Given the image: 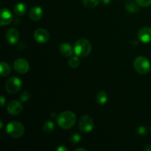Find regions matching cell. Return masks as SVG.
<instances>
[{
    "label": "cell",
    "instance_id": "obj_18",
    "mask_svg": "<svg viewBox=\"0 0 151 151\" xmlns=\"http://www.w3.org/2000/svg\"><path fill=\"white\" fill-rule=\"evenodd\" d=\"M138 4H136L135 2H134L133 1H128V2L125 3V7L128 12L130 13H137V12L139 11V7Z\"/></svg>",
    "mask_w": 151,
    "mask_h": 151
},
{
    "label": "cell",
    "instance_id": "obj_5",
    "mask_svg": "<svg viewBox=\"0 0 151 151\" xmlns=\"http://www.w3.org/2000/svg\"><path fill=\"white\" fill-rule=\"evenodd\" d=\"M22 82L20 78L17 77H11L7 81L5 88L9 94H16L22 88Z\"/></svg>",
    "mask_w": 151,
    "mask_h": 151
},
{
    "label": "cell",
    "instance_id": "obj_25",
    "mask_svg": "<svg viewBox=\"0 0 151 151\" xmlns=\"http://www.w3.org/2000/svg\"><path fill=\"white\" fill-rule=\"evenodd\" d=\"M137 132L139 135L145 136L147 134V129L145 126H139L137 130Z\"/></svg>",
    "mask_w": 151,
    "mask_h": 151
},
{
    "label": "cell",
    "instance_id": "obj_22",
    "mask_svg": "<svg viewBox=\"0 0 151 151\" xmlns=\"http://www.w3.org/2000/svg\"><path fill=\"white\" fill-rule=\"evenodd\" d=\"M81 139V135L78 133H74L70 136V142L72 144H78Z\"/></svg>",
    "mask_w": 151,
    "mask_h": 151
},
{
    "label": "cell",
    "instance_id": "obj_21",
    "mask_svg": "<svg viewBox=\"0 0 151 151\" xmlns=\"http://www.w3.org/2000/svg\"><path fill=\"white\" fill-rule=\"evenodd\" d=\"M69 65L72 69L78 67V66L80 65V59L78 56H74V57L71 58L69 60Z\"/></svg>",
    "mask_w": 151,
    "mask_h": 151
},
{
    "label": "cell",
    "instance_id": "obj_9",
    "mask_svg": "<svg viewBox=\"0 0 151 151\" xmlns=\"http://www.w3.org/2000/svg\"><path fill=\"white\" fill-rule=\"evenodd\" d=\"M33 37L37 42L44 44L48 41L49 38H50V34L47 30L40 28L34 32Z\"/></svg>",
    "mask_w": 151,
    "mask_h": 151
},
{
    "label": "cell",
    "instance_id": "obj_7",
    "mask_svg": "<svg viewBox=\"0 0 151 151\" xmlns=\"http://www.w3.org/2000/svg\"><path fill=\"white\" fill-rule=\"evenodd\" d=\"M13 66L16 72L22 75L27 73L29 69V63L23 58H19L15 60Z\"/></svg>",
    "mask_w": 151,
    "mask_h": 151
},
{
    "label": "cell",
    "instance_id": "obj_6",
    "mask_svg": "<svg viewBox=\"0 0 151 151\" xmlns=\"http://www.w3.org/2000/svg\"><path fill=\"white\" fill-rule=\"evenodd\" d=\"M94 128V121L89 115H83L79 121V128L81 132L87 133L91 132Z\"/></svg>",
    "mask_w": 151,
    "mask_h": 151
},
{
    "label": "cell",
    "instance_id": "obj_19",
    "mask_svg": "<svg viewBox=\"0 0 151 151\" xmlns=\"http://www.w3.org/2000/svg\"><path fill=\"white\" fill-rule=\"evenodd\" d=\"M55 129V123L52 120H47L44 122L43 130L47 134H51Z\"/></svg>",
    "mask_w": 151,
    "mask_h": 151
},
{
    "label": "cell",
    "instance_id": "obj_12",
    "mask_svg": "<svg viewBox=\"0 0 151 151\" xmlns=\"http://www.w3.org/2000/svg\"><path fill=\"white\" fill-rule=\"evenodd\" d=\"M13 21V16L12 13L8 9L2 8L1 10V20H0V24L1 26L7 25L10 24Z\"/></svg>",
    "mask_w": 151,
    "mask_h": 151
},
{
    "label": "cell",
    "instance_id": "obj_11",
    "mask_svg": "<svg viewBox=\"0 0 151 151\" xmlns=\"http://www.w3.org/2000/svg\"><path fill=\"white\" fill-rule=\"evenodd\" d=\"M6 39L10 44H15L18 42L19 38V31L15 28H10L6 32Z\"/></svg>",
    "mask_w": 151,
    "mask_h": 151
},
{
    "label": "cell",
    "instance_id": "obj_24",
    "mask_svg": "<svg viewBox=\"0 0 151 151\" xmlns=\"http://www.w3.org/2000/svg\"><path fill=\"white\" fill-rule=\"evenodd\" d=\"M30 98V94L28 91H25L22 93L20 96V100L22 102H27L29 100Z\"/></svg>",
    "mask_w": 151,
    "mask_h": 151
},
{
    "label": "cell",
    "instance_id": "obj_10",
    "mask_svg": "<svg viewBox=\"0 0 151 151\" xmlns=\"http://www.w3.org/2000/svg\"><path fill=\"white\" fill-rule=\"evenodd\" d=\"M138 37L143 43L151 42V27H144L141 28L138 32Z\"/></svg>",
    "mask_w": 151,
    "mask_h": 151
},
{
    "label": "cell",
    "instance_id": "obj_16",
    "mask_svg": "<svg viewBox=\"0 0 151 151\" xmlns=\"http://www.w3.org/2000/svg\"><path fill=\"white\" fill-rule=\"evenodd\" d=\"M96 101L98 104L104 105L108 101V94L106 91H100L96 95Z\"/></svg>",
    "mask_w": 151,
    "mask_h": 151
},
{
    "label": "cell",
    "instance_id": "obj_3",
    "mask_svg": "<svg viewBox=\"0 0 151 151\" xmlns=\"http://www.w3.org/2000/svg\"><path fill=\"white\" fill-rule=\"evenodd\" d=\"M6 133L8 136H10L11 138L18 139L24 134V127L17 121H13V122H9L6 127Z\"/></svg>",
    "mask_w": 151,
    "mask_h": 151
},
{
    "label": "cell",
    "instance_id": "obj_31",
    "mask_svg": "<svg viewBox=\"0 0 151 151\" xmlns=\"http://www.w3.org/2000/svg\"><path fill=\"white\" fill-rule=\"evenodd\" d=\"M2 128H3V122L2 121H0V129H1Z\"/></svg>",
    "mask_w": 151,
    "mask_h": 151
},
{
    "label": "cell",
    "instance_id": "obj_28",
    "mask_svg": "<svg viewBox=\"0 0 151 151\" xmlns=\"http://www.w3.org/2000/svg\"><path fill=\"white\" fill-rule=\"evenodd\" d=\"M144 150L145 151H151V145H147L145 147Z\"/></svg>",
    "mask_w": 151,
    "mask_h": 151
},
{
    "label": "cell",
    "instance_id": "obj_20",
    "mask_svg": "<svg viewBox=\"0 0 151 151\" xmlns=\"http://www.w3.org/2000/svg\"><path fill=\"white\" fill-rule=\"evenodd\" d=\"M100 0H83V4L86 8H94L98 5Z\"/></svg>",
    "mask_w": 151,
    "mask_h": 151
},
{
    "label": "cell",
    "instance_id": "obj_14",
    "mask_svg": "<svg viewBox=\"0 0 151 151\" xmlns=\"http://www.w3.org/2000/svg\"><path fill=\"white\" fill-rule=\"evenodd\" d=\"M59 50H60V54L65 57H69V56L72 55L73 52H73L72 47L69 43H63L60 44Z\"/></svg>",
    "mask_w": 151,
    "mask_h": 151
},
{
    "label": "cell",
    "instance_id": "obj_17",
    "mask_svg": "<svg viewBox=\"0 0 151 151\" xmlns=\"http://www.w3.org/2000/svg\"><path fill=\"white\" fill-rule=\"evenodd\" d=\"M0 71H1V75L2 77L8 76L11 72V68L8 63L2 61L0 64Z\"/></svg>",
    "mask_w": 151,
    "mask_h": 151
},
{
    "label": "cell",
    "instance_id": "obj_1",
    "mask_svg": "<svg viewBox=\"0 0 151 151\" xmlns=\"http://www.w3.org/2000/svg\"><path fill=\"white\" fill-rule=\"evenodd\" d=\"M76 122V116L75 114L69 111H66L57 116V122L59 126L65 130L72 128Z\"/></svg>",
    "mask_w": 151,
    "mask_h": 151
},
{
    "label": "cell",
    "instance_id": "obj_2",
    "mask_svg": "<svg viewBox=\"0 0 151 151\" xmlns=\"http://www.w3.org/2000/svg\"><path fill=\"white\" fill-rule=\"evenodd\" d=\"M91 51V44L88 40L86 38H81L75 43L74 52L78 57H86L90 54Z\"/></svg>",
    "mask_w": 151,
    "mask_h": 151
},
{
    "label": "cell",
    "instance_id": "obj_26",
    "mask_svg": "<svg viewBox=\"0 0 151 151\" xmlns=\"http://www.w3.org/2000/svg\"><path fill=\"white\" fill-rule=\"evenodd\" d=\"M57 150L58 151H67L68 149L66 148V147H64V146L63 145H60V147H58L57 148Z\"/></svg>",
    "mask_w": 151,
    "mask_h": 151
},
{
    "label": "cell",
    "instance_id": "obj_32",
    "mask_svg": "<svg viewBox=\"0 0 151 151\" xmlns=\"http://www.w3.org/2000/svg\"><path fill=\"white\" fill-rule=\"evenodd\" d=\"M150 131H151V125H150Z\"/></svg>",
    "mask_w": 151,
    "mask_h": 151
},
{
    "label": "cell",
    "instance_id": "obj_13",
    "mask_svg": "<svg viewBox=\"0 0 151 151\" xmlns=\"http://www.w3.org/2000/svg\"><path fill=\"white\" fill-rule=\"evenodd\" d=\"M29 16L32 21L37 22L39 21L43 16V10L39 6H35L30 9L29 13Z\"/></svg>",
    "mask_w": 151,
    "mask_h": 151
},
{
    "label": "cell",
    "instance_id": "obj_15",
    "mask_svg": "<svg viewBox=\"0 0 151 151\" xmlns=\"http://www.w3.org/2000/svg\"><path fill=\"white\" fill-rule=\"evenodd\" d=\"M27 11V6L24 3L19 2L16 4L14 7V13L16 16H22L25 14Z\"/></svg>",
    "mask_w": 151,
    "mask_h": 151
},
{
    "label": "cell",
    "instance_id": "obj_4",
    "mask_svg": "<svg viewBox=\"0 0 151 151\" xmlns=\"http://www.w3.org/2000/svg\"><path fill=\"white\" fill-rule=\"evenodd\" d=\"M134 67L140 75H146L150 71L151 65L148 59L144 56H139L134 59Z\"/></svg>",
    "mask_w": 151,
    "mask_h": 151
},
{
    "label": "cell",
    "instance_id": "obj_30",
    "mask_svg": "<svg viewBox=\"0 0 151 151\" xmlns=\"http://www.w3.org/2000/svg\"><path fill=\"white\" fill-rule=\"evenodd\" d=\"M78 150L86 151V149H84V148H77V149H75V151H78Z\"/></svg>",
    "mask_w": 151,
    "mask_h": 151
},
{
    "label": "cell",
    "instance_id": "obj_29",
    "mask_svg": "<svg viewBox=\"0 0 151 151\" xmlns=\"http://www.w3.org/2000/svg\"><path fill=\"white\" fill-rule=\"evenodd\" d=\"M101 1L104 4H110L111 1V0H101Z\"/></svg>",
    "mask_w": 151,
    "mask_h": 151
},
{
    "label": "cell",
    "instance_id": "obj_23",
    "mask_svg": "<svg viewBox=\"0 0 151 151\" xmlns=\"http://www.w3.org/2000/svg\"><path fill=\"white\" fill-rule=\"evenodd\" d=\"M135 1L139 6L143 7H147L151 5V0H135Z\"/></svg>",
    "mask_w": 151,
    "mask_h": 151
},
{
    "label": "cell",
    "instance_id": "obj_8",
    "mask_svg": "<svg viewBox=\"0 0 151 151\" xmlns=\"http://www.w3.org/2000/svg\"><path fill=\"white\" fill-rule=\"evenodd\" d=\"M23 110V106L22 103L18 100H13L10 102L7 106V111L10 114L18 115Z\"/></svg>",
    "mask_w": 151,
    "mask_h": 151
},
{
    "label": "cell",
    "instance_id": "obj_27",
    "mask_svg": "<svg viewBox=\"0 0 151 151\" xmlns=\"http://www.w3.org/2000/svg\"><path fill=\"white\" fill-rule=\"evenodd\" d=\"M0 102H1V106L3 107V106H4V104H5V99H4V96H1V98H0Z\"/></svg>",
    "mask_w": 151,
    "mask_h": 151
}]
</instances>
